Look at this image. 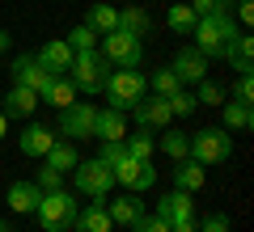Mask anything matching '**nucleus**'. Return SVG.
I'll return each instance as SVG.
<instances>
[{"mask_svg":"<svg viewBox=\"0 0 254 232\" xmlns=\"http://www.w3.org/2000/svg\"><path fill=\"white\" fill-rule=\"evenodd\" d=\"M119 30H127V34H136V38H144L148 30H153V21H148L144 9L127 4V9H119Z\"/></svg>","mask_w":254,"mask_h":232,"instance_id":"obj_29","label":"nucleus"},{"mask_svg":"<svg viewBox=\"0 0 254 232\" xmlns=\"http://www.w3.org/2000/svg\"><path fill=\"white\" fill-rule=\"evenodd\" d=\"M157 215H161L165 224H174V220H190V215H195V194H187V190H170V194H161Z\"/></svg>","mask_w":254,"mask_h":232,"instance_id":"obj_16","label":"nucleus"},{"mask_svg":"<svg viewBox=\"0 0 254 232\" xmlns=\"http://www.w3.org/2000/svg\"><path fill=\"white\" fill-rule=\"evenodd\" d=\"M203 182H208V169H203L195 156H182V161L174 165V190L195 194V190H203Z\"/></svg>","mask_w":254,"mask_h":232,"instance_id":"obj_18","label":"nucleus"},{"mask_svg":"<svg viewBox=\"0 0 254 232\" xmlns=\"http://www.w3.org/2000/svg\"><path fill=\"white\" fill-rule=\"evenodd\" d=\"M9 72H13V85H26V89H34L38 97H43V89L51 85V72H47L34 55H17Z\"/></svg>","mask_w":254,"mask_h":232,"instance_id":"obj_12","label":"nucleus"},{"mask_svg":"<svg viewBox=\"0 0 254 232\" xmlns=\"http://www.w3.org/2000/svg\"><path fill=\"white\" fill-rule=\"evenodd\" d=\"M72 232H115V220L106 211V198H93L89 207H81L72 220Z\"/></svg>","mask_w":254,"mask_h":232,"instance_id":"obj_15","label":"nucleus"},{"mask_svg":"<svg viewBox=\"0 0 254 232\" xmlns=\"http://www.w3.org/2000/svg\"><path fill=\"white\" fill-rule=\"evenodd\" d=\"M72 46H68V43H64V38H51V43H43V46H38V55H34V59L38 63H43V68L47 72H51V76H68V68H72Z\"/></svg>","mask_w":254,"mask_h":232,"instance_id":"obj_14","label":"nucleus"},{"mask_svg":"<svg viewBox=\"0 0 254 232\" xmlns=\"http://www.w3.org/2000/svg\"><path fill=\"white\" fill-rule=\"evenodd\" d=\"M110 76V63L102 51H76L72 55V68H68V81L76 85V93H102Z\"/></svg>","mask_w":254,"mask_h":232,"instance_id":"obj_5","label":"nucleus"},{"mask_svg":"<svg viewBox=\"0 0 254 232\" xmlns=\"http://www.w3.org/2000/svg\"><path fill=\"white\" fill-rule=\"evenodd\" d=\"M93 123H98V110L89 101H72L68 110H60V131L68 139H93Z\"/></svg>","mask_w":254,"mask_h":232,"instance_id":"obj_9","label":"nucleus"},{"mask_svg":"<svg viewBox=\"0 0 254 232\" xmlns=\"http://www.w3.org/2000/svg\"><path fill=\"white\" fill-rule=\"evenodd\" d=\"M237 17H242V26H250V17H254V0H237Z\"/></svg>","mask_w":254,"mask_h":232,"instance_id":"obj_41","label":"nucleus"},{"mask_svg":"<svg viewBox=\"0 0 254 232\" xmlns=\"http://www.w3.org/2000/svg\"><path fill=\"white\" fill-rule=\"evenodd\" d=\"M106 211H110V220H115V224L131 228L136 220H144V215H148V207H144V198H140L136 190H123L119 198H110V203H106Z\"/></svg>","mask_w":254,"mask_h":232,"instance_id":"obj_13","label":"nucleus"},{"mask_svg":"<svg viewBox=\"0 0 254 232\" xmlns=\"http://www.w3.org/2000/svg\"><path fill=\"white\" fill-rule=\"evenodd\" d=\"M170 72L178 76L182 85H199L203 76H208V55H203V51H195V46H182V51L174 55Z\"/></svg>","mask_w":254,"mask_h":232,"instance_id":"obj_11","label":"nucleus"},{"mask_svg":"<svg viewBox=\"0 0 254 232\" xmlns=\"http://www.w3.org/2000/svg\"><path fill=\"white\" fill-rule=\"evenodd\" d=\"M72 186H76V194H85V198H106L110 194V186H115V169H110L106 161H76V169H72Z\"/></svg>","mask_w":254,"mask_h":232,"instance_id":"obj_6","label":"nucleus"},{"mask_svg":"<svg viewBox=\"0 0 254 232\" xmlns=\"http://www.w3.org/2000/svg\"><path fill=\"white\" fill-rule=\"evenodd\" d=\"M123 148H127V156H136V161H153L157 139H153V131H144V127H140L136 135H123Z\"/></svg>","mask_w":254,"mask_h":232,"instance_id":"obj_28","label":"nucleus"},{"mask_svg":"<svg viewBox=\"0 0 254 232\" xmlns=\"http://www.w3.org/2000/svg\"><path fill=\"white\" fill-rule=\"evenodd\" d=\"M199 232H229V215H225V211H212V215H203Z\"/></svg>","mask_w":254,"mask_h":232,"instance_id":"obj_40","label":"nucleus"},{"mask_svg":"<svg viewBox=\"0 0 254 232\" xmlns=\"http://www.w3.org/2000/svg\"><path fill=\"white\" fill-rule=\"evenodd\" d=\"M38 101H47V106H55V110H68L76 101V85L68 81V76H51V85L43 89V97Z\"/></svg>","mask_w":254,"mask_h":232,"instance_id":"obj_23","label":"nucleus"},{"mask_svg":"<svg viewBox=\"0 0 254 232\" xmlns=\"http://www.w3.org/2000/svg\"><path fill=\"white\" fill-rule=\"evenodd\" d=\"M4 135H9V118H4V110H0V143H4Z\"/></svg>","mask_w":254,"mask_h":232,"instance_id":"obj_44","label":"nucleus"},{"mask_svg":"<svg viewBox=\"0 0 254 232\" xmlns=\"http://www.w3.org/2000/svg\"><path fill=\"white\" fill-rule=\"evenodd\" d=\"M131 118H136V123L144 127V131H165V127L174 123V114H170V101H165V97H148V93L136 101Z\"/></svg>","mask_w":254,"mask_h":232,"instance_id":"obj_10","label":"nucleus"},{"mask_svg":"<svg viewBox=\"0 0 254 232\" xmlns=\"http://www.w3.org/2000/svg\"><path fill=\"white\" fill-rule=\"evenodd\" d=\"M148 89H153V97H170V93H178V89H182V81L174 76L170 68H157L153 76H148Z\"/></svg>","mask_w":254,"mask_h":232,"instance_id":"obj_30","label":"nucleus"},{"mask_svg":"<svg viewBox=\"0 0 254 232\" xmlns=\"http://www.w3.org/2000/svg\"><path fill=\"white\" fill-rule=\"evenodd\" d=\"M127 156V148H123V139H110V143H102V152H98V161H106V165H115V161H123Z\"/></svg>","mask_w":254,"mask_h":232,"instance_id":"obj_38","label":"nucleus"},{"mask_svg":"<svg viewBox=\"0 0 254 232\" xmlns=\"http://www.w3.org/2000/svg\"><path fill=\"white\" fill-rule=\"evenodd\" d=\"M165 21H170V30H174V34H190L199 17L190 13V4H170V13H165Z\"/></svg>","mask_w":254,"mask_h":232,"instance_id":"obj_31","label":"nucleus"},{"mask_svg":"<svg viewBox=\"0 0 254 232\" xmlns=\"http://www.w3.org/2000/svg\"><path fill=\"white\" fill-rule=\"evenodd\" d=\"M190 156H195L203 169L225 165L229 156H233V131H225V127H203V131H195L190 135Z\"/></svg>","mask_w":254,"mask_h":232,"instance_id":"obj_4","label":"nucleus"},{"mask_svg":"<svg viewBox=\"0 0 254 232\" xmlns=\"http://www.w3.org/2000/svg\"><path fill=\"white\" fill-rule=\"evenodd\" d=\"M85 26H89L98 38L110 34V30H119V9L106 4V0H98V4H89V13H85Z\"/></svg>","mask_w":254,"mask_h":232,"instance_id":"obj_21","label":"nucleus"},{"mask_svg":"<svg viewBox=\"0 0 254 232\" xmlns=\"http://www.w3.org/2000/svg\"><path fill=\"white\" fill-rule=\"evenodd\" d=\"M34 186H38V190H60V186H64V173H55L51 165H47V169H38Z\"/></svg>","mask_w":254,"mask_h":232,"instance_id":"obj_37","label":"nucleus"},{"mask_svg":"<svg viewBox=\"0 0 254 232\" xmlns=\"http://www.w3.org/2000/svg\"><path fill=\"white\" fill-rule=\"evenodd\" d=\"M195 101H199V106H220V101H225V85H216V81L203 76L199 89H195Z\"/></svg>","mask_w":254,"mask_h":232,"instance_id":"obj_34","label":"nucleus"},{"mask_svg":"<svg viewBox=\"0 0 254 232\" xmlns=\"http://www.w3.org/2000/svg\"><path fill=\"white\" fill-rule=\"evenodd\" d=\"M51 143H55V131H51V127H43V123H26V131L17 135L21 156H47Z\"/></svg>","mask_w":254,"mask_h":232,"instance_id":"obj_17","label":"nucleus"},{"mask_svg":"<svg viewBox=\"0 0 254 232\" xmlns=\"http://www.w3.org/2000/svg\"><path fill=\"white\" fill-rule=\"evenodd\" d=\"M102 93H106L110 110H119V114H127V110H136V101L148 93V76L140 68H110L106 85H102Z\"/></svg>","mask_w":254,"mask_h":232,"instance_id":"obj_2","label":"nucleus"},{"mask_svg":"<svg viewBox=\"0 0 254 232\" xmlns=\"http://www.w3.org/2000/svg\"><path fill=\"white\" fill-rule=\"evenodd\" d=\"M0 110H4V118H30V114L38 110V93H34V89H26V85H13Z\"/></svg>","mask_w":254,"mask_h":232,"instance_id":"obj_20","label":"nucleus"},{"mask_svg":"<svg viewBox=\"0 0 254 232\" xmlns=\"http://www.w3.org/2000/svg\"><path fill=\"white\" fill-rule=\"evenodd\" d=\"M93 135H98L102 143H110V139H123L127 135V118L119 114V110H98V123H93Z\"/></svg>","mask_w":254,"mask_h":232,"instance_id":"obj_22","label":"nucleus"},{"mask_svg":"<svg viewBox=\"0 0 254 232\" xmlns=\"http://www.w3.org/2000/svg\"><path fill=\"white\" fill-rule=\"evenodd\" d=\"M0 232H13V228H9V224H4V220H0Z\"/></svg>","mask_w":254,"mask_h":232,"instance_id":"obj_45","label":"nucleus"},{"mask_svg":"<svg viewBox=\"0 0 254 232\" xmlns=\"http://www.w3.org/2000/svg\"><path fill=\"white\" fill-rule=\"evenodd\" d=\"M220 118H225V131H250L254 127V110L246 101H220Z\"/></svg>","mask_w":254,"mask_h":232,"instance_id":"obj_24","label":"nucleus"},{"mask_svg":"<svg viewBox=\"0 0 254 232\" xmlns=\"http://www.w3.org/2000/svg\"><path fill=\"white\" fill-rule=\"evenodd\" d=\"M190 34H195V51H203L208 59H225L242 30H237V21L229 13H216V17H199Z\"/></svg>","mask_w":254,"mask_h":232,"instance_id":"obj_1","label":"nucleus"},{"mask_svg":"<svg viewBox=\"0 0 254 232\" xmlns=\"http://www.w3.org/2000/svg\"><path fill=\"white\" fill-rule=\"evenodd\" d=\"M225 59L233 63L237 72H254V38L246 34V30L233 38V46H229V55H225Z\"/></svg>","mask_w":254,"mask_h":232,"instance_id":"obj_25","label":"nucleus"},{"mask_svg":"<svg viewBox=\"0 0 254 232\" xmlns=\"http://www.w3.org/2000/svg\"><path fill=\"white\" fill-rule=\"evenodd\" d=\"M76 161H81V156H76L72 143H60V139H55L51 148H47V165H51L55 173H72V169H76Z\"/></svg>","mask_w":254,"mask_h":232,"instance_id":"obj_27","label":"nucleus"},{"mask_svg":"<svg viewBox=\"0 0 254 232\" xmlns=\"http://www.w3.org/2000/svg\"><path fill=\"white\" fill-rule=\"evenodd\" d=\"M229 4H233V0H195L190 13H195V17H216V13H229Z\"/></svg>","mask_w":254,"mask_h":232,"instance_id":"obj_35","label":"nucleus"},{"mask_svg":"<svg viewBox=\"0 0 254 232\" xmlns=\"http://www.w3.org/2000/svg\"><path fill=\"white\" fill-rule=\"evenodd\" d=\"M157 148H161L165 156H174V161H182V156H190V135H187V131H174V127H165L161 139H157Z\"/></svg>","mask_w":254,"mask_h":232,"instance_id":"obj_26","label":"nucleus"},{"mask_svg":"<svg viewBox=\"0 0 254 232\" xmlns=\"http://www.w3.org/2000/svg\"><path fill=\"white\" fill-rule=\"evenodd\" d=\"M165 101H170V114H174V118H187V114H195V106H199V101H195V93H190L187 85H182L178 93H170Z\"/></svg>","mask_w":254,"mask_h":232,"instance_id":"obj_32","label":"nucleus"},{"mask_svg":"<svg viewBox=\"0 0 254 232\" xmlns=\"http://www.w3.org/2000/svg\"><path fill=\"white\" fill-rule=\"evenodd\" d=\"M38 198H43V190H38L34 182H13L9 194H4V203H9V211H17V215H34Z\"/></svg>","mask_w":254,"mask_h":232,"instance_id":"obj_19","label":"nucleus"},{"mask_svg":"<svg viewBox=\"0 0 254 232\" xmlns=\"http://www.w3.org/2000/svg\"><path fill=\"white\" fill-rule=\"evenodd\" d=\"M102 55H106L110 68H140V59H144V38L127 34V30H110V34H102Z\"/></svg>","mask_w":254,"mask_h":232,"instance_id":"obj_7","label":"nucleus"},{"mask_svg":"<svg viewBox=\"0 0 254 232\" xmlns=\"http://www.w3.org/2000/svg\"><path fill=\"white\" fill-rule=\"evenodd\" d=\"M233 101H254V76L250 72H237V85H233Z\"/></svg>","mask_w":254,"mask_h":232,"instance_id":"obj_36","label":"nucleus"},{"mask_svg":"<svg viewBox=\"0 0 254 232\" xmlns=\"http://www.w3.org/2000/svg\"><path fill=\"white\" fill-rule=\"evenodd\" d=\"M76 211H81L76 194L60 186V190H43V198H38V207H34V220H38L43 232H68L72 220H76Z\"/></svg>","mask_w":254,"mask_h":232,"instance_id":"obj_3","label":"nucleus"},{"mask_svg":"<svg viewBox=\"0 0 254 232\" xmlns=\"http://www.w3.org/2000/svg\"><path fill=\"white\" fill-rule=\"evenodd\" d=\"M110 169H115V182H119L123 190H136V194H144V190H153V186H157V169H153V161L123 156V161H115Z\"/></svg>","mask_w":254,"mask_h":232,"instance_id":"obj_8","label":"nucleus"},{"mask_svg":"<svg viewBox=\"0 0 254 232\" xmlns=\"http://www.w3.org/2000/svg\"><path fill=\"white\" fill-rule=\"evenodd\" d=\"M64 43L72 46V51H93V43H98V34H93V30L85 26V21H81V26H72V30H68V38H64Z\"/></svg>","mask_w":254,"mask_h":232,"instance_id":"obj_33","label":"nucleus"},{"mask_svg":"<svg viewBox=\"0 0 254 232\" xmlns=\"http://www.w3.org/2000/svg\"><path fill=\"white\" fill-rule=\"evenodd\" d=\"M170 232H199V228H195V215H190V220H174Z\"/></svg>","mask_w":254,"mask_h":232,"instance_id":"obj_42","label":"nucleus"},{"mask_svg":"<svg viewBox=\"0 0 254 232\" xmlns=\"http://www.w3.org/2000/svg\"><path fill=\"white\" fill-rule=\"evenodd\" d=\"M9 46H13V34H9V30H0V55L9 51Z\"/></svg>","mask_w":254,"mask_h":232,"instance_id":"obj_43","label":"nucleus"},{"mask_svg":"<svg viewBox=\"0 0 254 232\" xmlns=\"http://www.w3.org/2000/svg\"><path fill=\"white\" fill-rule=\"evenodd\" d=\"M131 232H170V224H165L161 215H144V220L131 224Z\"/></svg>","mask_w":254,"mask_h":232,"instance_id":"obj_39","label":"nucleus"}]
</instances>
